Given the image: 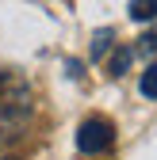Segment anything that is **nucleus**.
Segmentation results:
<instances>
[{
  "label": "nucleus",
  "instance_id": "7ed1b4c3",
  "mask_svg": "<svg viewBox=\"0 0 157 160\" xmlns=\"http://www.w3.org/2000/svg\"><path fill=\"white\" fill-rule=\"evenodd\" d=\"M127 12H130L134 23H153L157 19V0H130Z\"/></svg>",
  "mask_w": 157,
  "mask_h": 160
},
{
  "label": "nucleus",
  "instance_id": "6e6552de",
  "mask_svg": "<svg viewBox=\"0 0 157 160\" xmlns=\"http://www.w3.org/2000/svg\"><path fill=\"white\" fill-rule=\"evenodd\" d=\"M4 160H15V156H4Z\"/></svg>",
  "mask_w": 157,
  "mask_h": 160
},
{
  "label": "nucleus",
  "instance_id": "f03ea898",
  "mask_svg": "<svg viewBox=\"0 0 157 160\" xmlns=\"http://www.w3.org/2000/svg\"><path fill=\"white\" fill-rule=\"evenodd\" d=\"M31 118V103L27 95H4L0 99V145L12 141V137H19V130H23V122Z\"/></svg>",
  "mask_w": 157,
  "mask_h": 160
},
{
  "label": "nucleus",
  "instance_id": "423d86ee",
  "mask_svg": "<svg viewBox=\"0 0 157 160\" xmlns=\"http://www.w3.org/2000/svg\"><path fill=\"white\" fill-rule=\"evenodd\" d=\"M107 46H111V31H96V38H92V57H104Z\"/></svg>",
  "mask_w": 157,
  "mask_h": 160
},
{
  "label": "nucleus",
  "instance_id": "20e7f679",
  "mask_svg": "<svg viewBox=\"0 0 157 160\" xmlns=\"http://www.w3.org/2000/svg\"><path fill=\"white\" fill-rule=\"evenodd\" d=\"M130 57H134V50H127V46H123V50H115V57L107 61V72H111V76H123L127 65H130Z\"/></svg>",
  "mask_w": 157,
  "mask_h": 160
},
{
  "label": "nucleus",
  "instance_id": "f257e3e1",
  "mask_svg": "<svg viewBox=\"0 0 157 160\" xmlns=\"http://www.w3.org/2000/svg\"><path fill=\"white\" fill-rule=\"evenodd\" d=\"M115 145V126L107 118H84L81 126H77V149L84 156H100Z\"/></svg>",
  "mask_w": 157,
  "mask_h": 160
},
{
  "label": "nucleus",
  "instance_id": "39448f33",
  "mask_svg": "<svg viewBox=\"0 0 157 160\" xmlns=\"http://www.w3.org/2000/svg\"><path fill=\"white\" fill-rule=\"evenodd\" d=\"M138 88H142V95L146 99H157V61L142 72V80H138Z\"/></svg>",
  "mask_w": 157,
  "mask_h": 160
},
{
  "label": "nucleus",
  "instance_id": "0eeeda50",
  "mask_svg": "<svg viewBox=\"0 0 157 160\" xmlns=\"http://www.w3.org/2000/svg\"><path fill=\"white\" fill-rule=\"evenodd\" d=\"M142 50H157V34H146L142 38Z\"/></svg>",
  "mask_w": 157,
  "mask_h": 160
}]
</instances>
